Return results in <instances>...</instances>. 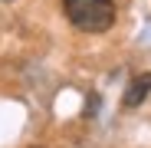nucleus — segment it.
I'll return each instance as SVG.
<instances>
[{
	"instance_id": "2",
	"label": "nucleus",
	"mask_w": 151,
	"mask_h": 148,
	"mask_svg": "<svg viewBox=\"0 0 151 148\" xmlns=\"http://www.w3.org/2000/svg\"><path fill=\"white\" fill-rule=\"evenodd\" d=\"M148 92H151V72L148 76H135L132 79V86H128V92H125V109H135V105H141L145 99H148Z\"/></svg>"
},
{
	"instance_id": "1",
	"label": "nucleus",
	"mask_w": 151,
	"mask_h": 148,
	"mask_svg": "<svg viewBox=\"0 0 151 148\" xmlns=\"http://www.w3.org/2000/svg\"><path fill=\"white\" fill-rule=\"evenodd\" d=\"M63 10L72 27L82 33H105L115 23V4L112 0H63Z\"/></svg>"
}]
</instances>
